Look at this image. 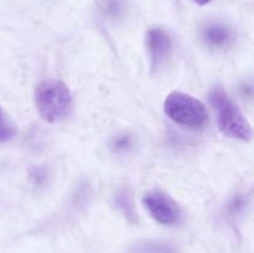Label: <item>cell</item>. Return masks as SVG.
<instances>
[{"label": "cell", "mask_w": 254, "mask_h": 253, "mask_svg": "<svg viewBox=\"0 0 254 253\" xmlns=\"http://www.w3.org/2000/svg\"><path fill=\"white\" fill-rule=\"evenodd\" d=\"M164 111L176 124L193 130L205 129L210 121L202 102L184 92H171L164 102Z\"/></svg>", "instance_id": "3"}, {"label": "cell", "mask_w": 254, "mask_h": 253, "mask_svg": "<svg viewBox=\"0 0 254 253\" xmlns=\"http://www.w3.org/2000/svg\"><path fill=\"white\" fill-rule=\"evenodd\" d=\"M131 253H175V250L165 243L145 242L135 246Z\"/></svg>", "instance_id": "7"}, {"label": "cell", "mask_w": 254, "mask_h": 253, "mask_svg": "<svg viewBox=\"0 0 254 253\" xmlns=\"http://www.w3.org/2000/svg\"><path fill=\"white\" fill-rule=\"evenodd\" d=\"M15 133H16V129H15L14 123L10 121L7 114L0 107V143H5L14 138Z\"/></svg>", "instance_id": "8"}, {"label": "cell", "mask_w": 254, "mask_h": 253, "mask_svg": "<svg viewBox=\"0 0 254 253\" xmlns=\"http://www.w3.org/2000/svg\"><path fill=\"white\" fill-rule=\"evenodd\" d=\"M102 9L111 19H117L123 14L122 0H102Z\"/></svg>", "instance_id": "9"}, {"label": "cell", "mask_w": 254, "mask_h": 253, "mask_svg": "<svg viewBox=\"0 0 254 253\" xmlns=\"http://www.w3.org/2000/svg\"><path fill=\"white\" fill-rule=\"evenodd\" d=\"M208 98L217 113V123L223 134L246 141L252 138L250 122L222 87H213Z\"/></svg>", "instance_id": "2"}, {"label": "cell", "mask_w": 254, "mask_h": 253, "mask_svg": "<svg viewBox=\"0 0 254 253\" xmlns=\"http://www.w3.org/2000/svg\"><path fill=\"white\" fill-rule=\"evenodd\" d=\"M146 49L153 68L163 66L173 51V40L165 30L154 27L146 34Z\"/></svg>", "instance_id": "5"}, {"label": "cell", "mask_w": 254, "mask_h": 253, "mask_svg": "<svg viewBox=\"0 0 254 253\" xmlns=\"http://www.w3.org/2000/svg\"><path fill=\"white\" fill-rule=\"evenodd\" d=\"M144 206L151 217L161 225H175L180 220V210L176 203L159 190H153L144 195Z\"/></svg>", "instance_id": "4"}, {"label": "cell", "mask_w": 254, "mask_h": 253, "mask_svg": "<svg viewBox=\"0 0 254 253\" xmlns=\"http://www.w3.org/2000/svg\"><path fill=\"white\" fill-rule=\"evenodd\" d=\"M198 5H206L211 1V0H195Z\"/></svg>", "instance_id": "11"}, {"label": "cell", "mask_w": 254, "mask_h": 253, "mask_svg": "<svg viewBox=\"0 0 254 253\" xmlns=\"http://www.w3.org/2000/svg\"><path fill=\"white\" fill-rule=\"evenodd\" d=\"M202 37L207 46L212 49H225L232 42L233 32L227 25L213 22L203 29Z\"/></svg>", "instance_id": "6"}, {"label": "cell", "mask_w": 254, "mask_h": 253, "mask_svg": "<svg viewBox=\"0 0 254 253\" xmlns=\"http://www.w3.org/2000/svg\"><path fill=\"white\" fill-rule=\"evenodd\" d=\"M35 104L39 114L49 123H59L71 114L73 98L67 84L46 79L35 89Z\"/></svg>", "instance_id": "1"}, {"label": "cell", "mask_w": 254, "mask_h": 253, "mask_svg": "<svg viewBox=\"0 0 254 253\" xmlns=\"http://www.w3.org/2000/svg\"><path fill=\"white\" fill-rule=\"evenodd\" d=\"M133 145V138H131L129 134H122V135L116 136V138L112 140V149H113L116 153H126Z\"/></svg>", "instance_id": "10"}]
</instances>
